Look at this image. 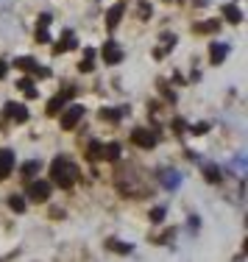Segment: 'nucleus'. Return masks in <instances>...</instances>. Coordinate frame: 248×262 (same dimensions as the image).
I'll return each mask as SVG.
<instances>
[{
	"label": "nucleus",
	"instance_id": "nucleus-1",
	"mask_svg": "<svg viewBox=\"0 0 248 262\" xmlns=\"http://www.w3.org/2000/svg\"><path fill=\"white\" fill-rule=\"evenodd\" d=\"M51 182L61 190H70L78 182V165L70 157H56L51 162Z\"/></svg>",
	"mask_w": 248,
	"mask_h": 262
},
{
	"label": "nucleus",
	"instance_id": "nucleus-2",
	"mask_svg": "<svg viewBox=\"0 0 248 262\" xmlns=\"http://www.w3.org/2000/svg\"><path fill=\"white\" fill-rule=\"evenodd\" d=\"M131 142L137 148H145V151H151L153 145H156V131H151V128H145V126H137L131 131Z\"/></svg>",
	"mask_w": 248,
	"mask_h": 262
},
{
	"label": "nucleus",
	"instance_id": "nucleus-3",
	"mask_svg": "<svg viewBox=\"0 0 248 262\" xmlns=\"http://www.w3.org/2000/svg\"><path fill=\"white\" fill-rule=\"evenodd\" d=\"M14 67H20V70H26V73H34V76H39V78H48V76H51V70H48V67H39V64H36L34 56H20V59H14Z\"/></svg>",
	"mask_w": 248,
	"mask_h": 262
},
{
	"label": "nucleus",
	"instance_id": "nucleus-4",
	"mask_svg": "<svg viewBox=\"0 0 248 262\" xmlns=\"http://www.w3.org/2000/svg\"><path fill=\"white\" fill-rule=\"evenodd\" d=\"M156 179H159V184H162L165 190H176V187L182 184V173L173 170V167H159Z\"/></svg>",
	"mask_w": 248,
	"mask_h": 262
},
{
	"label": "nucleus",
	"instance_id": "nucleus-5",
	"mask_svg": "<svg viewBox=\"0 0 248 262\" xmlns=\"http://www.w3.org/2000/svg\"><path fill=\"white\" fill-rule=\"evenodd\" d=\"M3 120L26 123V120H28V109H26V103H14V101H9V103L3 106Z\"/></svg>",
	"mask_w": 248,
	"mask_h": 262
},
{
	"label": "nucleus",
	"instance_id": "nucleus-6",
	"mask_svg": "<svg viewBox=\"0 0 248 262\" xmlns=\"http://www.w3.org/2000/svg\"><path fill=\"white\" fill-rule=\"evenodd\" d=\"M51 190H53V187H51V182H31L28 184V198H31V201H48V198H51Z\"/></svg>",
	"mask_w": 248,
	"mask_h": 262
},
{
	"label": "nucleus",
	"instance_id": "nucleus-7",
	"mask_svg": "<svg viewBox=\"0 0 248 262\" xmlns=\"http://www.w3.org/2000/svg\"><path fill=\"white\" fill-rule=\"evenodd\" d=\"M81 117H84V106H78V103H73L70 109L64 112V115H61V128H76L78 123H81Z\"/></svg>",
	"mask_w": 248,
	"mask_h": 262
},
{
	"label": "nucleus",
	"instance_id": "nucleus-8",
	"mask_svg": "<svg viewBox=\"0 0 248 262\" xmlns=\"http://www.w3.org/2000/svg\"><path fill=\"white\" fill-rule=\"evenodd\" d=\"M76 48H78V36L73 34V31H64V34H61V39L53 45V53L61 56V53H67V51H76Z\"/></svg>",
	"mask_w": 248,
	"mask_h": 262
},
{
	"label": "nucleus",
	"instance_id": "nucleus-9",
	"mask_svg": "<svg viewBox=\"0 0 248 262\" xmlns=\"http://www.w3.org/2000/svg\"><path fill=\"white\" fill-rule=\"evenodd\" d=\"M101 56L106 59V64H120V61H123V48L117 45L115 39H109L106 45L101 48Z\"/></svg>",
	"mask_w": 248,
	"mask_h": 262
},
{
	"label": "nucleus",
	"instance_id": "nucleus-10",
	"mask_svg": "<svg viewBox=\"0 0 248 262\" xmlns=\"http://www.w3.org/2000/svg\"><path fill=\"white\" fill-rule=\"evenodd\" d=\"M51 23H53V14H48V11H45V14H39V20H36V42H39V45H45V42L48 39H51V34H48V26H51Z\"/></svg>",
	"mask_w": 248,
	"mask_h": 262
},
{
	"label": "nucleus",
	"instance_id": "nucleus-11",
	"mask_svg": "<svg viewBox=\"0 0 248 262\" xmlns=\"http://www.w3.org/2000/svg\"><path fill=\"white\" fill-rule=\"evenodd\" d=\"M73 95H76V90H73V86H70V90H64V92H61V95L51 98V101H48V115H56V112H59L61 106H64V101H70Z\"/></svg>",
	"mask_w": 248,
	"mask_h": 262
},
{
	"label": "nucleus",
	"instance_id": "nucleus-12",
	"mask_svg": "<svg viewBox=\"0 0 248 262\" xmlns=\"http://www.w3.org/2000/svg\"><path fill=\"white\" fill-rule=\"evenodd\" d=\"M11 170H14V151L3 148V151H0V179H6Z\"/></svg>",
	"mask_w": 248,
	"mask_h": 262
},
{
	"label": "nucleus",
	"instance_id": "nucleus-13",
	"mask_svg": "<svg viewBox=\"0 0 248 262\" xmlns=\"http://www.w3.org/2000/svg\"><path fill=\"white\" fill-rule=\"evenodd\" d=\"M226 56H229V45H226V42H212V45H209V59H212V64H223Z\"/></svg>",
	"mask_w": 248,
	"mask_h": 262
},
{
	"label": "nucleus",
	"instance_id": "nucleus-14",
	"mask_svg": "<svg viewBox=\"0 0 248 262\" xmlns=\"http://www.w3.org/2000/svg\"><path fill=\"white\" fill-rule=\"evenodd\" d=\"M201 173H204V179H207L209 184H220V179H223L220 167H218V165H212V162H207V165L201 167Z\"/></svg>",
	"mask_w": 248,
	"mask_h": 262
},
{
	"label": "nucleus",
	"instance_id": "nucleus-15",
	"mask_svg": "<svg viewBox=\"0 0 248 262\" xmlns=\"http://www.w3.org/2000/svg\"><path fill=\"white\" fill-rule=\"evenodd\" d=\"M123 11H126V6H123V3L111 6V9L106 11V28H109V31H115V26L120 23V17H123Z\"/></svg>",
	"mask_w": 248,
	"mask_h": 262
},
{
	"label": "nucleus",
	"instance_id": "nucleus-16",
	"mask_svg": "<svg viewBox=\"0 0 248 262\" xmlns=\"http://www.w3.org/2000/svg\"><path fill=\"white\" fill-rule=\"evenodd\" d=\"M223 17H226L229 23H234V26L243 23V11H240L237 3H226V6H223Z\"/></svg>",
	"mask_w": 248,
	"mask_h": 262
},
{
	"label": "nucleus",
	"instance_id": "nucleus-17",
	"mask_svg": "<svg viewBox=\"0 0 248 262\" xmlns=\"http://www.w3.org/2000/svg\"><path fill=\"white\" fill-rule=\"evenodd\" d=\"M173 45H176V34H162V48L153 51V59H165L167 51H170Z\"/></svg>",
	"mask_w": 248,
	"mask_h": 262
},
{
	"label": "nucleus",
	"instance_id": "nucleus-18",
	"mask_svg": "<svg viewBox=\"0 0 248 262\" xmlns=\"http://www.w3.org/2000/svg\"><path fill=\"white\" fill-rule=\"evenodd\" d=\"M95 56H98L95 48H84V61L78 64V70H81V73H89L92 67H95Z\"/></svg>",
	"mask_w": 248,
	"mask_h": 262
},
{
	"label": "nucleus",
	"instance_id": "nucleus-19",
	"mask_svg": "<svg viewBox=\"0 0 248 262\" xmlns=\"http://www.w3.org/2000/svg\"><path fill=\"white\" fill-rule=\"evenodd\" d=\"M218 28H220L218 20H207V23H195V26H193L195 34H215Z\"/></svg>",
	"mask_w": 248,
	"mask_h": 262
},
{
	"label": "nucleus",
	"instance_id": "nucleus-20",
	"mask_svg": "<svg viewBox=\"0 0 248 262\" xmlns=\"http://www.w3.org/2000/svg\"><path fill=\"white\" fill-rule=\"evenodd\" d=\"M17 90H20V92H26L28 98H36V95H39V92H36V86H34V81H31V78H20V81H17Z\"/></svg>",
	"mask_w": 248,
	"mask_h": 262
},
{
	"label": "nucleus",
	"instance_id": "nucleus-21",
	"mask_svg": "<svg viewBox=\"0 0 248 262\" xmlns=\"http://www.w3.org/2000/svg\"><path fill=\"white\" fill-rule=\"evenodd\" d=\"M103 157V145H101V142H98V140H92L89 142V145H86V159H101Z\"/></svg>",
	"mask_w": 248,
	"mask_h": 262
},
{
	"label": "nucleus",
	"instance_id": "nucleus-22",
	"mask_svg": "<svg viewBox=\"0 0 248 262\" xmlns=\"http://www.w3.org/2000/svg\"><path fill=\"white\" fill-rule=\"evenodd\" d=\"M101 159H109V162L120 159V145H117V142H109V145H103V157H101Z\"/></svg>",
	"mask_w": 248,
	"mask_h": 262
},
{
	"label": "nucleus",
	"instance_id": "nucleus-23",
	"mask_svg": "<svg viewBox=\"0 0 248 262\" xmlns=\"http://www.w3.org/2000/svg\"><path fill=\"white\" fill-rule=\"evenodd\" d=\"M106 248H111V251H117V254H131L134 251L128 243H120V240H106Z\"/></svg>",
	"mask_w": 248,
	"mask_h": 262
},
{
	"label": "nucleus",
	"instance_id": "nucleus-24",
	"mask_svg": "<svg viewBox=\"0 0 248 262\" xmlns=\"http://www.w3.org/2000/svg\"><path fill=\"white\" fill-rule=\"evenodd\" d=\"M123 117V109H101V120H109V123H117Z\"/></svg>",
	"mask_w": 248,
	"mask_h": 262
},
{
	"label": "nucleus",
	"instance_id": "nucleus-25",
	"mask_svg": "<svg viewBox=\"0 0 248 262\" xmlns=\"http://www.w3.org/2000/svg\"><path fill=\"white\" fill-rule=\"evenodd\" d=\"M39 162H36V159H31V162H26V165H22V176H26V179H31V176H36V173H39Z\"/></svg>",
	"mask_w": 248,
	"mask_h": 262
},
{
	"label": "nucleus",
	"instance_id": "nucleus-26",
	"mask_svg": "<svg viewBox=\"0 0 248 262\" xmlns=\"http://www.w3.org/2000/svg\"><path fill=\"white\" fill-rule=\"evenodd\" d=\"M9 207L14 212H26V198L22 195H9Z\"/></svg>",
	"mask_w": 248,
	"mask_h": 262
},
{
	"label": "nucleus",
	"instance_id": "nucleus-27",
	"mask_svg": "<svg viewBox=\"0 0 248 262\" xmlns=\"http://www.w3.org/2000/svg\"><path fill=\"white\" fill-rule=\"evenodd\" d=\"M151 221L153 223H162L165 221V207H153L151 209Z\"/></svg>",
	"mask_w": 248,
	"mask_h": 262
},
{
	"label": "nucleus",
	"instance_id": "nucleus-28",
	"mask_svg": "<svg viewBox=\"0 0 248 262\" xmlns=\"http://www.w3.org/2000/svg\"><path fill=\"white\" fill-rule=\"evenodd\" d=\"M140 20H151V3H140Z\"/></svg>",
	"mask_w": 248,
	"mask_h": 262
},
{
	"label": "nucleus",
	"instance_id": "nucleus-29",
	"mask_svg": "<svg viewBox=\"0 0 248 262\" xmlns=\"http://www.w3.org/2000/svg\"><path fill=\"white\" fill-rule=\"evenodd\" d=\"M173 128H176V134L187 131V120H184V117H176V120H173Z\"/></svg>",
	"mask_w": 248,
	"mask_h": 262
},
{
	"label": "nucleus",
	"instance_id": "nucleus-30",
	"mask_svg": "<svg viewBox=\"0 0 248 262\" xmlns=\"http://www.w3.org/2000/svg\"><path fill=\"white\" fill-rule=\"evenodd\" d=\"M190 131H193V134H207V131H209V123H195Z\"/></svg>",
	"mask_w": 248,
	"mask_h": 262
},
{
	"label": "nucleus",
	"instance_id": "nucleus-31",
	"mask_svg": "<svg viewBox=\"0 0 248 262\" xmlns=\"http://www.w3.org/2000/svg\"><path fill=\"white\" fill-rule=\"evenodd\" d=\"M159 90H162V95H165V98H167V101H170V103H176V95H173V90H167L165 84H159Z\"/></svg>",
	"mask_w": 248,
	"mask_h": 262
},
{
	"label": "nucleus",
	"instance_id": "nucleus-32",
	"mask_svg": "<svg viewBox=\"0 0 248 262\" xmlns=\"http://www.w3.org/2000/svg\"><path fill=\"white\" fill-rule=\"evenodd\" d=\"M232 167H234L237 173H243V167H245V157H237V159L232 162Z\"/></svg>",
	"mask_w": 248,
	"mask_h": 262
},
{
	"label": "nucleus",
	"instance_id": "nucleus-33",
	"mask_svg": "<svg viewBox=\"0 0 248 262\" xmlns=\"http://www.w3.org/2000/svg\"><path fill=\"white\" fill-rule=\"evenodd\" d=\"M6 73H9V64H6V61H3V59H0V81H3V78H6Z\"/></svg>",
	"mask_w": 248,
	"mask_h": 262
},
{
	"label": "nucleus",
	"instance_id": "nucleus-34",
	"mask_svg": "<svg viewBox=\"0 0 248 262\" xmlns=\"http://www.w3.org/2000/svg\"><path fill=\"white\" fill-rule=\"evenodd\" d=\"M193 3H195V6H207L209 0H193Z\"/></svg>",
	"mask_w": 248,
	"mask_h": 262
}]
</instances>
